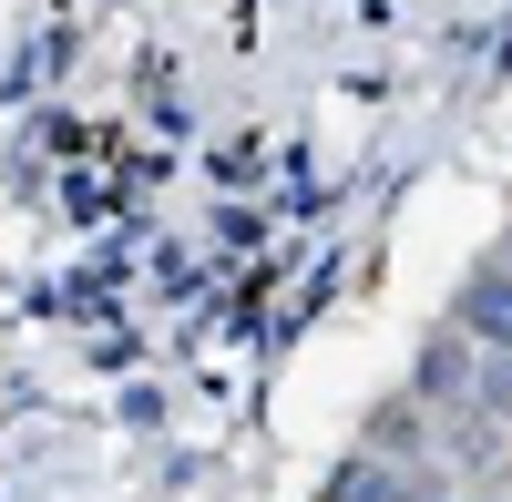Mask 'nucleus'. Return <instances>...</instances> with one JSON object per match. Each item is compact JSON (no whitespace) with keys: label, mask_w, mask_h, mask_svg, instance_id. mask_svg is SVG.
<instances>
[{"label":"nucleus","mask_w":512,"mask_h":502,"mask_svg":"<svg viewBox=\"0 0 512 502\" xmlns=\"http://www.w3.org/2000/svg\"><path fill=\"white\" fill-rule=\"evenodd\" d=\"M461 328H482L492 349H512V277H492V287H472V298H461Z\"/></svg>","instance_id":"f257e3e1"},{"label":"nucleus","mask_w":512,"mask_h":502,"mask_svg":"<svg viewBox=\"0 0 512 502\" xmlns=\"http://www.w3.org/2000/svg\"><path fill=\"white\" fill-rule=\"evenodd\" d=\"M328 502H400V492H390V472H379V462H349Z\"/></svg>","instance_id":"f03ea898"},{"label":"nucleus","mask_w":512,"mask_h":502,"mask_svg":"<svg viewBox=\"0 0 512 502\" xmlns=\"http://www.w3.org/2000/svg\"><path fill=\"white\" fill-rule=\"evenodd\" d=\"M502 257H512V246H502Z\"/></svg>","instance_id":"7ed1b4c3"}]
</instances>
